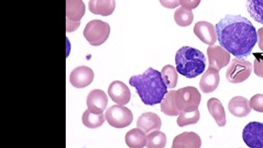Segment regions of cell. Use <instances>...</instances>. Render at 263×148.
Listing matches in <instances>:
<instances>
[{"instance_id":"1","label":"cell","mask_w":263,"mask_h":148,"mask_svg":"<svg viewBox=\"0 0 263 148\" xmlns=\"http://www.w3.org/2000/svg\"><path fill=\"white\" fill-rule=\"evenodd\" d=\"M219 44L236 58L250 55L257 41L255 27L240 15H226L215 25Z\"/></svg>"},{"instance_id":"2","label":"cell","mask_w":263,"mask_h":148,"mask_svg":"<svg viewBox=\"0 0 263 148\" xmlns=\"http://www.w3.org/2000/svg\"><path fill=\"white\" fill-rule=\"evenodd\" d=\"M141 101L146 105L153 106L160 103L167 92V86L158 70L149 67L142 74L133 76L129 80Z\"/></svg>"},{"instance_id":"3","label":"cell","mask_w":263,"mask_h":148,"mask_svg":"<svg viewBox=\"0 0 263 148\" xmlns=\"http://www.w3.org/2000/svg\"><path fill=\"white\" fill-rule=\"evenodd\" d=\"M177 71L187 78H194L205 70L206 59L199 50L190 46H183L175 58Z\"/></svg>"},{"instance_id":"4","label":"cell","mask_w":263,"mask_h":148,"mask_svg":"<svg viewBox=\"0 0 263 148\" xmlns=\"http://www.w3.org/2000/svg\"><path fill=\"white\" fill-rule=\"evenodd\" d=\"M201 96L193 86H186L175 90L176 106L180 112H191L198 109Z\"/></svg>"},{"instance_id":"5","label":"cell","mask_w":263,"mask_h":148,"mask_svg":"<svg viewBox=\"0 0 263 148\" xmlns=\"http://www.w3.org/2000/svg\"><path fill=\"white\" fill-rule=\"evenodd\" d=\"M110 31V26L108 23L101 20H95L87 24L83 35L90 45L98 46L106 41Z\"/></svg>"},{"instance_id":"6","label":"cell","mask_w":263,"mask_h":148,"mask_svg":"<svg viewBox=\"0 0 263 148\" xmlns=\"http://www.w3.org/2000/svg\"><path fill=\"white\" fill-rule=\"evenodd\" d=\"M105 115L109 124L118 128L128 126L133 120L131 110L121 105L110 106L106 111Z\"/></svg>"},{"instance_id":"7","label":"cell","mask_w":263,"mask_h":148,"mask_svg":"<svg viewBox=\"0 0 263 148\" xmlns=\"http://www.w3.org/2000/svg\"><path fill=\"white\" fill-rule=\"evenodd\" d=\"M85 11V6L82 0H66V31L72 32L79 27Z\"/></svg>"},{"instance_id":"8","label":"cell","mask_w":263,"mask_h":148,"mask_svg":"<svg viewBox=\"0 0 263 148\" xmlns=\"http://www.w3.org/2000/svg\"><path fill=\"white\" fill-rule=\"evenodd\" d=\"M252 70V64L248 61L237 58L233 59L227 69L226 78L230 83H241L248 78Z\"/></svg>"},{"instance_id":"9","label":"cell","mask_w":263,"mask_h":148,"mask_svg":"<svg viewBox=\"0 0 263 148\" xmlns=\"http://www.w3.org/2000/svg\"><path fill=\"white\" fill-rule=\"evenodd\" d=\"M242 135L243 141L249 147L263 148V123L249 122L244 127Z\"/></svg>"},{"instance_id":"10","label":"cell","mask_w":263,"mask_h":148,"mask_svg":"<svg viewBox=\"0 0 263 148\" xmlns=\"http://www.w3.org/2000/svg\"><path fill=\"white\" fill-rule=\"evenodd\" d=\"M207 55L209 60V67L214 68L218 71L226 66L230 60V54L218 45H210L207 48Z\"/></svg>"},{"instance_id":"11","label":"cell","mask_w":263,"mask_h":148,"mask_svg":"<svg viewBox=\"0 0 263 148\" xmlns=\"http://www.w3.org/2000/svg\"><path fill=\"white\" fill-rule=\"evenodd\" d=\"M93 70L86 66H81L74 68L70 73L69 81L71 85L76 88H84L93 81Z\"/></svg>"},{"instance_id":"12","label":"cell","mask_w":263,"mask_h":148,"mask_svg":"<svg viewBox=\"0 0 263 148\" xmlns=\"http://www.w3.org/2000/svg\"><path fill=\"white\" fill-rule=\"evenodd\" d=\"M108 94L111 100L121 105H125L130 100L131 93L128 86L120 81H114L108 88Z\"/></svg>"},{"instance_id":"13","label":"cell","mask_w":263,"mask_h":148,"mask_svg":"<svg viewBox=\"0 0 263 148\" xmlns=\"http://www.w3.org/2000/svg\"><path fill=\"white\" fill-rule=\"evenodd\" d=\"M86 103L89 111L95 114H102L107 106L108 98L103 90L93 89L88 94Z\"/></svg>"},{"instance_id":"14","label":"cell","mask_w":263,"mask_h":148,"mask_svg":"<svg viewBox=\"0 0 263 148\" xmlns=\"http://www.w3.org/2000/svg\"><path fill=\"white\" fill-rule=\"evenodd\" d=\"M195 34L204 43L212 45L217 40L216 30L214 26L206 21L197 22L194 27Z\"/></svg>"},{"instance_id":"15","label":"cell","mask_w":263,"mask_h":148,"mask_svg":"<svg viewBox=\"0 0 263 148\" xmlns=\"http://www.w3.org/2000/svg\"><path fill=\"white\" fill-rule=\"evenodd\" d=\"M159 116L152 112L141 115L137 121V126L143 130L146 134L155 131H159L161 126Z\"/></svg>"},{"instance_id":"16","label":"cell","mask_w":263,"mask_h":148,"mask_svg":"<svg viewBox=\"0 0 263 148\" xmlns=\"http://www.w3.org/2000/svg\"><path fill=\"white\" fill-rule=\"evenodd\" d=\"M201 145L199 136L193 132H185L175 137L172 148H199Z\"/></svg>"},{"instance_id":"17","label":"cell","mask_w":263,"mask_h":148,"mask_svg":"<svg viewBox=\"0 0 263 148\" xmlns=\"http://www.w3.org/2000/svg\"><path fill=\"white\" fill-rule=\"evenodd\" d=\"M219 80V71L209 67L200 79V88L204 93L213 92L217 87Z\"/></svg>"},{"instance_id":"18","label":"cell","mask_w":263,"mask_h":148,"mask_svg":"<svg viewBox=\"0 0 263 148\" xmlns=\"http://www.w3.org/2000/svg\"><path fill=\"white\" fill-rule=\"evenodd\" d=\"M228 109L234 116L243 117L250 113L252 107L248 99L242 96H236L229 101Z\"/></svg>"},{"instance_id":"19","label":"cell","mask_w":263,"mask_h":148,"mask_svg":"<svg viewBox=\"0 0 263 148\" xmlns=\"http://www.w3.org/2000/svg\"><path fill=\"white\" fill-rule=\"evenodd\" d=\"M115 7V0H90L88 3V9L91 13L104 16L111 15Z\"/></svg>"},{"instance_id":"20","label":"cell","mask_w":263,"mask_h":148,"mask_svg":"<svg viewBox=\"0 0 263 148\" xmlns=\"http://www.w3.org/2000/svg\"><path fill=\"white\" fill-rule=\"evenodd\" d=\"M209 113L219 126H223L226 123V114L221 102L217 98H212L207 102Z\"/></svg>"},{"instance_id":"21","label":"cell","mask_w":263,"mask_h":148,"mask_svg":"<svg viewBox=\"0 0 263 148\" xmlns=\"http://www.w3.org/2000/svg\"><path fill=\"white\" fill-rule=\"evenodd\" d=\"M145 132L139 128L129 131L125 135V142L132 148H140L145 146L146 136Z\"/></svg>"},{"instance_id":"22","label":"cell","mask_w":263,"mask_h":148,"mask_svg":"<svg viewBox=\"0 0 263 148\" xmlns=\"http://www.w3.org/2000/svg\"><path fill=\"white\" fill-rule=\"evenodd\" d=\"M161 110L167 116H176L180 114L175 101V90H170L161 102Z\"/></svg>"},{"instance_id":"23","label":"cell","mask_w":263,"mask_h":148,"mask_svg":"<svg viewBox=\"0 0 263 148\" xmlns=\"http://www.w3.org/2000/svg\"><path fill=\"white\" fill-rule=\"evenodd\" d=\"M246 7L251 17L263 24V0H246Z\"/></svg>"},{"instance_id":"24","label":"cell","mask_w":263,"mask_h":148,"mask_svg":"<svg viewBox=\"0 0 263 148\" xmlns=\"http://www.w3.org/2000/svg\"><path fill=\"white\" fill-rule=\"evenodd\" d=\"M82 120L83 124L87 127L96 128L102 125L105 119L103 113H93L88 109L83 113Z\"/></svg>"},{"instance_id":"25","label":"cell","mask_w":263,"mask_h":148,"mask_svg":"<svg viewBox=\"0 0 263 148\" xmlns=\"http://www.w3.org/2000/svg\"><path fill=\"white\" fill-rule=\"evenodd\" d=\"M174 18L178 25L186 27L192 23L194 15L192 9L181 6L176 10Z\"/></svg>"},{"instance_id":"26","label":"cell","mask_w":263,"mask_h":148,"mask_svg":"<svg viewBox=\"0 0 263 148\" xmlns=\"http://www.w3.org/2000/svg\"><path fill=\"white\" fill-rule=\"evenodd\" d=\"M166 143L165 135L159 131H155L146 136L145 146L150 148H162Z\"/></svg>"},{"instance_id":"27","label":"cell","mask_w":263,"mask_h":148,"mask_svg":"<svg viewBox=\"0 0 263 148\" xmlns=\"http://www.w3.org/2000/svg\"><path fill=\"white\" fill-rule=\"evenodd\" d=\"M161 73L163 81L167 87L173 88L176 87L178 76L173 66L169 64L164 66L161 70Z\"/></svg>"},{"instance_id":"28","label":"cell","mask_w":263,"mask_h":148,"mask_svg":"<svg viewBox=\"0 0 263 148\" xmlns=\"http://www.w3.org/2000/svg\"><path fill=\"white\" fill-rule=\"evenodd\" d=\"M200 118V113L198 109L191 112L182 111L177 119V124L180 127L196 123Z\"/></svg>"},{"instance_id":"29","label":"cell","mask_w":263,"mask_h":148,"mask_svg":"<svg viewBox=\"0 0 263 148\" xmlns=\"http://www.w3.org/2000/svg\"><path fill=\"white\" fill-rule=\"evenodd\" d=\"M251 107L256 112L263 113V95L256 94L250 100Z\"/></svg>"},{"instance_id":"30","label":"cell","mask_w":263,"mask_h":148,"mask_svg":"<svg viewBox=\"0 0 263 148\" xmlns=\"http://www.w3.org/2000/svg\"><path fill=\"white\" fill-rule=\"evenodd\" d=\"M254 69L255 73L263 78V56L261 54L256 55L254 61Z\"/></svg>"},{"instance_id":"31","label":"cell","mask_w":263,"mask_h":148,"mask_svg":"<svg viewBox=\"0 0 263 148\" xmlns=\"http://www.w3.org/2000/svg\"><path fill=\"white\" fill-rule=\"evenodd\" d=\"M182 7L194 9L198 7L201 0H179Z\"/></svg>"},{"instance_id":"32","label":"cell","mask_w":263,"mask_h":148,"mask_svg":"<svg viewBox=\"0 0 263 148\" xmlns=\"http://www.w3.org/2000/svg\"><path fill=\"white\" fill-rule=\"evenodd\" d=\"M162 6L168 9H174L180 5L179 0H159Z\"/></svg>"},{"instance_id":"33","label":"cell","mask_w":263,"mask_h":148,"mask_svg":"<svg viewBox=\"0 0 263 148\" xmlns=\"http://www.w3.org/2000/svg\"><path fill=\"white\" fill-rule=\"evenodd\" d=\"M257 34L258 37V46L263 51V27L258 29L257 31Z\"/></svg>"}]
</instances>
